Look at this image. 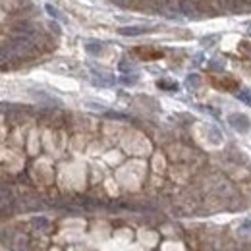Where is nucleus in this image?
Wrapping results in <instances>:
<instances>
[{"label":"nucleus","instance_id":"1","mask_svg":"<svg viewBox=\"0 0 251 251\" xmlns=\"http://www.w3.org/2000/svg\"><path fill=\"white\" fill-rule=\"evenodd\" d=\"M211 81H213L215 87H219L222 91H236L240 87L238 79H234L230 75H215V77H211Z\"/></svg>","mask_w":251,"mask_h":251},{"label":"nucleus","instance_id":"2","mask_svg":"<svg viewBox=\"0 0 251 251\" xmlns=\"http://www.w3.org/2000/svg\"><path fill=\"white\" fill-rule=\"evenodd\" d=\"M133 54L139 56L141 60H157L162 56V50L153 49V47H137V49H133Z\"/></svg>","mask_w":251,"mask_h":251},{"label":"nucleus","instance_id":"3","mask_svg":"<svg viewBox=\"0 0 251 251\" xmlns=\"http://www.w3.org/2000/svg\"><path fill=\"white\" fill-rule=\"evenodd\" d=\"M230 124L234 126V127H238V129H248L250 127V120H248V116H244V114H234L232 118H230Z\"/></svg>","mask_w":251,"mask_h":251},{"label":"nucleus","instance_id":"4","mask_svg":"<svg viewBox=\"0 0 251 251\" xmlns=\"http://www.w3.org/2000/svg\"><path fill=\"white\" fill-rule=\"evenodd\" d=\"M118 31L122 33V35H129V37H133V35H141V33H145L147 29H145V27H120Z\"/></svg>","mask_w":251,"mask_h":251},{"label":"nucleus","instance_id":"5","mask_svg":"<svg viewBox=\"0 0 251 251\" xmlns=\"http://www.w3.org/2000/svg\"><path fill=\"white\" fill-rule=\"evenodd\" d=\"M47 12H49V14L52 16V18H56V20H64L62 14H60V12H58V10L54 8V6H50V4H47Z\"/></svg>","mask_w":251,"mask_h":251},{"label":"nucleus","instance_id":"6","mask_svg":"<svg viewBox=\"0 0 251 251\" xmlns=\"http://www.w3.org/2000/svg\"><path fill=\"white\" fill-rule=\"evenodd\" d=\"M158 87H166V89H174V83H168V81H158Z\"/></svg>","mask_w":251,"mask_h":251}]
</instances>
